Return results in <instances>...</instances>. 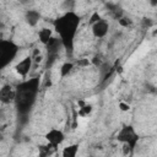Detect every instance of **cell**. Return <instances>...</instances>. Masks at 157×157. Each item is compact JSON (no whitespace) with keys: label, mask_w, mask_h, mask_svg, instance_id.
<instances>
[{"label":"cell","mask_w":157,"mask_h":157,"mask_svg":"<svg viewBox=\"0 0 157 157\" xmlns=\"http://www.w3.org/2000/svg\"><path fill=\"white\" fill-rule=\"evenodd\" d=\"M80 23H81V16L72 10L64 12L53 21L54 29L63 43V48L70 54L74 52L75 37L77 34Z\"/></svg>","instance_id":"cell-1"},{"label":"cell","mask_w":157,"mask_h":157,"mask_svg":"<svg viewBox=\"0 0 157 157\" xmlns=\"http://www.w3.org/2000/svg\"><path fill=\"white\" fill-rule=\"evenodd\" d=\"M39 85H40V78L36 76L16 86L15 104L18 115L26 117L32 110L37 99V94L39 92Z\"/></svg>","instance_id":"cell-2"},{"label":"cell","mask_w":157,"mask_h":157,"mask_svg":"<svg viewBox=\"0 0 157 157\" xmlns=\"http://www.w3.org/2000/svg\"><path fill=\"white\" fill-rule=\"evenodd\" d=\"M18 50V45L11 39L0 40V67L5 69L10 63H12L17 56Z\"/></svg>","instance_id":"cell-3"},{"label":"cell","mask_w":157,"mask_h":157,"mask_svg":"<svg viewBox=\"0 0 157 157\" xmlns=\"http://www.w3.org/2000/svg\"><path fill=\"white\" fill-rule=\"evenodd\" d=\"M115 139L118 142H120L125 147H128L129 151H132L136 147L140 136L132 125H123L120 128V130L118 131Z\"/></svg>","instance_id":"cell-4"},{"label":"cell","mask_w":157,"mask_h":157,"mask_svg":"<svg viewBox=\"0 0 157 157\" xmlns=\"http://www.w3.org/2000/svg\"><path fill=\"white\" fill-rule=\"evenodd\" d=\"M44 139H45V141H47V144H48L49 146H52L54 150H56V148L64 142V140H65V134H64L61 130L53 128V129H50V130H48V131L45 132Z\"/></svg>","instance_id":"cell-5"},{"label":"cell","mask_w":157,"mask_h":157,"mask_svg":"<svg viewBox=\"0 0 157 157\" xmlns=\"http://www.w3.org/2000/svg\"><path fill=\"white\" fill-rule=\"evenodd\" d=\"M91 29H92V34L96 37V38H103L107 33H108V29H109V23L101 18L98 22L93 23L91 26Z\"/></svg>","instance_id":"cell-6"},{"label":"cell","mask_w":157,"mask_h":157,"mask_svg":"<svg viewBox=\"0 0 157 157\" xmlns=\"http://www.w3.org/2000/svg\"><path fill=\"white\" fill-rule=\"evenodd\" d=\"M32 67V58L31 56H26L23 58L21 61H18L15 66V71L17 72V75H20L21 77H26Z\"/></svg>","instance_id":"cell-7"},{"label":"cell","mask_w":157,"mask_h":157,"mask_svg":"<svg viewBox=\"0 0 157 157\" xmlns=\"http://www.w3.org/2000/svg\"><path fill=\"white\" fill-rule=\"evenodd\" d=\"M16 90H12L10 86H4L0 91V98L4 103H10V101H15Z\"/></svg>","instance_id":"cell-8"},{"label":"cell","mask_w":157,"mask_h":157,"mask_svg":"<svg viewBox=\"0 0 157 157\" xmlns=\"http://www.w3.org/2000/svg\"><path fill=\"white\" fill-rule=\"evenodd\" d=\"M78 151H80L78 144H71L61 150V157H77Z\"/></svg>","instance_id":"cell-9"},{"label":"cell","mask_w":157,"mask_h":157,"mask_svg":"<svg viewBox=\"0 0 157 157\" xmlns=\"http://www.w3.org/2000/svg\"><path fill=\"white\" fill-rule=\"evenodd\" d=\"M25 20L29 26H36L40 20V13L37 10H28L25 15Z\"/></svg>","instance_id":"cell-10"},{"label":"cell","mask_w":157,"mask_h":157,"mask_svg":"<svg viewBox=\"0 0 157 157\" xmlns=\"http://www.w3.org/2000/svg\"><path fill=\"white\" fill-rule=\"evenodd\" d=\"M52 29H49V28H42L40 31H39V33H38V37H39V40L44 44V45H47L48 43H49V40L53 38L52 37Z\"/></svg>","instance_id":"cell-11"},{"label":"cell","mask_w":157,"mask_h":157,"mask_svg":"<svg viewBox=\"0 0 157 157\" xmlns=\"http://www.w3.org/2000/svg\"><path fill=\"white\" fill-rule=\"evenodd\" d=\"M74 63H71V61H67V63H64L63 65H61V67H60V76L61 77H65V76H67L71 71H72V69H74Z\"/></svg>","instance_id":"cell-12"},{"label":"cell","mask_w":157,"mask_h":157,"mask_svg":"<svg viewBox=\"0 0 157 157\" xmlns=\"http://www.w3.org/2000/svg\"><path fill=\"white\" fill-rule=\"evenodd\" d=\"M101 18H102V17L99 16V13H98V12H93V13H92V16L90 17V25L92 26L93 23H96V22H98V21L101 20Z\"/></svg>","instance_id":"cell-13"},{"label":"cell","mask_w":157,"mask_h":157,"mask_svg":"<svg viewBox=\"0 0 157 157\" xmlns=\"http://www.w3.org/2000/svg\"><path fill=\"white\" fill-rule=\"evenodd\" d=\"M91 110H92V107H91L90 104H86L85 107H82V108L80 109V114H81V115H87Z\"/></svg>","instance_id":"cell-14"},{"label":"cell","mask_w":157,"mask_h":157,"mask_svg":"<svg viewBox=\"0 0 157 157\" xmlns=\"http://www.w3.org/2000/svg\"><path fill=\"white\" fill-rule=\"evenodd\" d=\"M119 21V23L121 25V26H124V27H126V26H129L130 23H131V21L129 20V18H126V17H120V20H118Z\"/></svg>","instance_id":"cell-15"},{"label":"cell","mask_w":157,"mask_h":157,"mask_svg":"<svg viewBox=\"0 0 157 157\" xmlns=\"http://www.w3.org/2000/svg\"><path fill=\"white\" fill-rule=\"evenodd\" d=\"M119 109H120L121 112H128V110L130 109V105H129L128 103H125V102H120V103H119Z\"/></svg>","instance_id":"cell-16"}]
</instances>
